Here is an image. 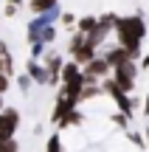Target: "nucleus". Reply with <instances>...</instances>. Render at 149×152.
<instances>
[{"label": "nucleus", "instance_id": "obj_1", "mask_svg": "<svg viewBox=\"0 0 149 152\" xmlns=\"http://www.w3.org/2000/svg\"><path fill=\"white\" fill-rule=\"evenodd\" d=\"M113 31H116V37H118V45H124V48L129 51V56L138 59V56H141V42H144V37H146V23H144V17H141V14L118 17Z\"/></svg>", "mask_w": 149, "mask_h": 152}, {"label": "nucleus", "instance_id": "obj_2", "mask_svg": "<svg viewBox=\"0 0 149 152\" xmlns=\"http://www.w3.org/2000/svg\"><path fill=\"white\" fill-rule=\"evenodd\" d=\"M110 73H113V82H116L124 93L135 90V79H138V62L135 59H127V62H121V65H116Z\"/></svg>", "mask_w": 149, "mask_h": 152}, {"label": "nucleus", "instance_id": "obj_3", "mask_svg": "<svg viewBox=\"0 0 149 152\" xmlns=\"http://www.w3.org/2000/svg\"><path fill=\"white\" fill-rule=\"evenodd\" d=\"M17 127H20V110L3 107L0 110V141H3V138H14Z\"/></svg>", "mask_w": 149, "mask_h": 152}, {"label": "nucleus", "instance_id": "obj_4", "mask_svg": "<svg viewBox=\"0 0 149 152\" xmlns=\"http://www.w3.org/2000/svg\"><path fill=\"white\" fill-rule=\"evenodd\" d=\"M62 56L54 54V51H45L42 54V65L48 71V87H59V71H62Z\"/></svg>", "mask_w": 149, "mask_h": 152}, {"label": "nucleus", "instance_id": "obj_5", "mask_svg": "<svg viewBox=\"0 0 149 152\" xmlns=\"http://www.w3.org/2000/svg\"><path fill=\"white\" fill-rule=\"evenodd\" d=\"M110 71H113L110 62H107L104 56H99V54H96L90 62H84V65H82V73L84 76H93V79H99V82L104 79V76H110Z\"/></svg>", "mask_w": 149, "mask_h": 152}, {"label": "nucleus", "instance_id": "obj_6", "mask_svg": "<svg viewBox=\"0 0 149 152\" xmlns=\"http://www.w3.org/2000/svg\"><path fill=\"white\" fill-rule=\"evenodd\" d=\"M25 73L34 79V85H45L48 87V71H45V65H42V59H28L25 62Z\"/></svg>", "mask_w": 149, "mask_h": 152}, {"label": "nucleus", "instance_id": "obj_7", "mask_svg": "<svg viewBox=\"0 0 149 152\" xmlns=\"http://www.w3.org/2000/svg\"><path fill=\"white\" fill-rule=\"evenodd\" d=\"M84 124V113L79 107H73V110H68L65 115H62V121L56 127H62V130H71V127H82Z\"/></svg>", "mask_w": 149, "mask_h": 152}, {"label": "nucleus", "instance_id": "obj_8", "mask_svg": "<svg viewBox=\"0 0 149 152\" xmlns=\"http://www.w3.org/2000/svg\"><path fill=\"white\" fill-rule=\"evenodd\" d=\"M104 59L110 62V68H116V65H121V62L132 59V56H129V51L124 48V45H116V48H110V51L104 54Z\"/></svg>", "mask_w": 149, "mask_h": 152}, {"label": "nucleus", "instance_id": "obj_9", "mask_svg": "<svg viewBox=\"0 0 149 152\" xmlns=\"http://www.w3.org/2000/svg\"><path fill=\"white\" fill-rule=\"evenodd\" d=\"M42 26H45V20L42 17H31V20L25 23V42H37L39 39V31H42Z\"/></svg>", "mask_w": 149, "mask_h": 152}, {"label": "nucleus", "instance_id": "obj_10", "mask_svg": "<svg viewBox=\"0 0 149 152\" xmlns=\"http://www.w3.org/2000/svg\"><path fill=\"white\" fill-rule=\"evenodd\" d=\"M73 107H79V104H71V102H65V99H56V102H54V110H51V121L59 124L62 115H65L68 110H73Z\"/></svg>", "mask_w": 149, "mask_h": 152}, {"label": "nucleus", "instance_id": "obj_11", "mask_svg": "<svg viewBox=\"0 0 149 152\" xmlns=\"http://www.w3.org/2000/svg\"><path fill=\"white\" fill-rule=\"evenodd\" d=\"M96 51H99V48H93V45H90L87 39H84V45H82V48H79L76 54L71 56V59H76L79 65H84V62H90V59H93V56H96Z\"/></svg>", "mask_w": 149, "mask_h": 152}, {"label": "nucleus", "instance_id": "obj_12", "mask_svg": "<svg viewBox=\"0 0 149 152\" xmlns=\"http://www.w3.org/2000/svg\"><path fill=\"white\" fill-rule=\"evenodd\" d=\"M96 23H99V17H93V14H84V17H76V31H82V34H87V31H93L96 28Z\"/></svg>", "mask_w": 149, "mask_h": 152}, {"label": "nucleus", "instance_id": "obj_13", "mask_svg": "<svg viewBox=\"0 0 149 152\" xmlns=\"http://www.w3.org/2000/svg\"><path fill=\"white\" fill-rule=\"evenodd\" d=\"M59 0H28V9L34 11V14H42V11H48L51 6H56Z\"/></svg>", "mask_w": 149, "mask_h": 152}, {"label": "nucleus", "instance_id": "obj_14", "mask_svg": "<svg viewBox=\"0 0 149 152\" xmlns=\"http://www.w3.org/2000/svg\"><path fill=\"white\" fill-rule=\"evenodd\" d=\"M45 152H62V135H59V132H51V135H48Z\"/></svg>", "mask_w": 149, "mask_h": 152}, {"label": "nucleus", "instance_id": "obj_15", "mask_svg": "<svg viewBox=\"0 0 149 152\" xmlns=\"http://www.w3.org/2000/svg\"><path fill=\"white\" fill-rule=\"evenodd\" d=\"M59 14H62V6L56 3V6H51L48 11H42V14H39V17H42L45 23H59Z\"/></svg>", "mask_w": 149, "mask_h": 152}, {"label": "nucleus", "instance_id": "obj_16", "mask_svg": "<svg viewBox=\"0 0 149 152\" xmlns=\"http://www.w3.org/2000/svg\"><path fill=\"white\" fill-rule=\"evenodd\" d=\"M14 85L20 87V93H23V96H25V93L31 90V85H34V79H31V76H28V73H20V76H17V79H14Z\"/></svg>", "mask_w": 149, "mask_h": 152}, {"label": "nucleus", "instance_id": "obj_17", "mask_svg": "<svg viewBox=\"0 0 149 152\" xmlns=\"http://www.w3.org/2000/svg\"><path fill=\"white\" fill-rule=\"evenodd\" d=\"M76 17H79V14H73V11H62V14H59V23H62L65 28H71V31H73V26H76Z\"/></svg>", "mask_w": 149, "mask_h": 152}, {"label": "nucleus", "instance_id": "obj_18", "mask_svg": "<svg viewBox=\"0 0 149 152\" xmlns=\"http://www.w3.org/2000/svg\"><path fill=\"white\" fill-rule=\"evenodd\" d=\"M28 45H31V56H34V59H42V54L48 51V45L39 42V39H37V42H28Z\"/></svg>", "mask_w": 149, "mask_h": 152}, {"label": "nucleus", "instance_id": "obj_19", "mask_svg": "<svg viewBox=\"0 0 149 152\" xmlns=\"http://www.w3.org/2000/svg\"><path fill=\"white\" fill-rule=\"evenodd\" d=\"M0 152H20V144L14 138H6V141H0Z\"/></svg>", "mask_w": 149, "mask_h": 152}, {"label": "nucleus", "instance_id": "obj_20", "mask_svg": "<svg viewBox=\"0 0 149 152\" xmlns=\"http://www.w3.org/2000/svg\"><path fill=\"white\" fill-rule=\"evenodd\" d=\"M113 124H116L118 130H127V124H129V115H124L121 110H118V113L113 115Z\"/></svg>", "mask_w": 149, "mask_h": 152}, {"label": "nucleus", "instance_id": "obj_21", "mask_svg": "<svg viewBox=\"0 0 149 152\" xmlns=\"http://www.w3.org/2000/svg\"><path fill=\"white\" fill-rule=\"evenodd\" d=\"M20 9H23V6H17V3H6L3 6V17H17Z\"/></svg>", "mask_w": 149, "mask_h": 152}, {"label": "nucleus", "instance_id": "obj_22", "mask_svg": "<svg viewBox=\"0 0 149 152\" xmlns=\"http://www.w3.org/2000/svg\"><path fill=\"white\" fill-rule=\"evenodd\" d=\"M9 87H11V76H6L3 71H0V96H6Z\"/></svg>", "mask_w": 149, "mask_h": 152}, {"label": "nucleus", "instance_id": "obj_23", "mask_svg": "<svg viewBox=\"0 0 149 152\" xmlns=\"http://www.w3.org/2000/svg\"><path fill=\"white\" fill-rule=\"evenodd\" d=\"M127 138H129V141L135 144V147H144V144H146V141H144V135H141V132H127Z\"/></svg>", "mask_w": 149, "mask_h": 152}, {"label": "nucleus", "instance_id": "obj_24", "mask_svg": "<svg viewBox=\"0 0 149 152\" xmlns=\"http://www.w3.org/2000/svg\"><path fill=\"white\" fill-rule=\"evenodd\" d=\"M141 68H144V71H149V54L141 56Z\"/></svg>", "mask_w": 149, "mask_h": 152}, {"label": "nucleus", "instance_id": "obj_25", "mask_svg": "<svg viewBox=\"0 0 149 152\" xmlns=\"http://www.w3.org/2000/svg\"><path fill=\"white\" fill-rule=\"evenodd\" d=\"M144 115H149V93H146V99H144Z\"/></svg>", "mask_w": 149, "mask_h": 152}, {"label": "nucleus", "instance_id": "obj_26", "mask_svg": "<svg viewBox=\"0 0 149 152\" xmlns=\"http://www.w3.org/2000/svg\"><path fill=\"white\" fill-rule=\"evenodd\" d=\"M3 3H17V6H25V0H3Z\"/></svg>", "mask_w": 149, "mask_h": 152}, {"label": "nucleus", "instance_id": "obj_27", "mask_svg": "<svg viewBox=\"0 0 149 152\" xmlns=\"http://www.w3.org/2000/svg\"><path fill=\"white\" fill-rule=\"evenodd\" d=\"M144 141H146V144H149V127H146V132H144Z\"/></svg>", "mask_w": 149, "mask_h": 152}, {"label": "nucleus", "instance_id": "obj_28", "mask_svg": "<svg viewBox=\"0 0 149 152\" xmlns=\"http://www.w3.org/2000/svg\"><path fill=\"white\" fill-rule=\"evenodd\" d=\"M0 110H3V96H0Z\"/></svg>", "mask_w": 149, "mask_h": 152}, {"label": "nucleus", "instance_id": "obj_29", "mask_svg": "<svg viewBox=\"0 0 149 152\" xmlns=\"http://www.w3.org/2000/svg\"><path fill=\"white\" fill-rule=\"evenodd\" d=\"M0 28H3V23H0Z\"/></svg>", "mask_w": 149, "mask_h": 152}, {"label": "nucleus", "instance_id": "obj_30", "mask_svg": "<svg viewBox=\"0 0 149 152\" xmlns=\"http://www.w3.org/2000/svg\"><path fill=\"white\" fill-rule=\"evenodd\" d=\"M0 71H3V65H0Z\"/></svg>", "mask_w": 149, "mask_h": 152}]
</instances>
